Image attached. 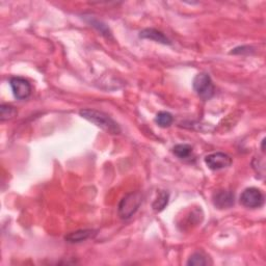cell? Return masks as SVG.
Wrapping results in <instances>:
<instances>
[{
    "label": "cell",
    "mask_w": 266,
    "mask_h": 266,
    "mask_svg": "<svg viewBox=\"0 0 266 266\" xmlns=\"http://www.w3.org/2000/svg\"><path fill=\"white\" fill-rule=\"evenodd\" d=\"M79 114L85 119L88 122L93 123L97 127L101 128L102 130L110 133V134H119L121 133V128L115 123L114 121L106 113L96 110V109H81Z\"/></svg>",
    "instance_id": "obj_1"
},
{
    "label": "cell",
    "mask_w": 266,
    "mask_h": 266,
    "mask_svg": "<svg viewBox=\"0 0 266 266\" xmlns=\"http://www.w3.org/2000/svg\"><path fill=\"white\" fill-rule=\"evenodd\" d=\"M142 202V196L139 191H134L128 193L122 200H121L117 212L122 220H128L132 217L138 210Z\"/></svg>",
    "instance_id": "obj_2"
},
{
    "label": "cell",
    "mask_w": 266,
    "mask_h": 266,
    "mask_svg": "<svg viewBox=\"0 0 266 266\" xmlns=\"http://www.w3.org/2000/svg\"><path fill=\"white\" fill-rule=\"evenodd\" d=\"M192 86L197 95L203 100L211 99L215 92L211 77L207 73L198 74L192 81Z\"/></svg>",
    "instance_id": "obj_3"
},
{
    "label": "cell",
    "mask_w": 266,
    "mask_h": 266,
    "mask_svg": "<svg viewBox=\"0 0 266 266\" xmlns=\"http://www.w3.org/2000/svg\"><path fill=\"white\" fill-rule=\"evenodd\" d=\"M240 203L247 208H260L264 204V196L260 189L256 187H250L245 189L244 192L241 193Z\"/></svg>",
    "instance_id": "obj_4"
},
{
    "label": "cell",
    "mask_w": 266,
    "mask_h": 266,
    "mask_svg": "<svg viewBox=\"0 0 266 266\" xmlns=\"http://www.w3.org/2000/svg\"><path fill=\"white\" fill-rule=\"evenodd\" d=\"M15 98L18 100H25L32 94V85L28 80L23 77H13L10 80Z\"/></svg>",
    "instance_id": "obj_5"
},
{
    "label": "cell",
    "mask_w": 266,
    "mask_h": 266,
    "mask_svg": "<svg viewBox=\"0 0 266 266\" xmlns=\"http://www.w3.org/2000/svg\"><path fill=\"white\" fill-rule=\"evenodd\" d=\"M206 165L212 171H220L227 168L232 164V158L223 152H216L209 154L205 157Z\"/></svg>",
    "instance_id": "obj_6"
},
{
    "label": "cell",
    "mask_w": 266,
    "mask_h": 266,
    "mask_svg": "<svg viewBox=\"0 0 266 266\" xmlns=\"http://www.w3.org/2000/svg\"><path fill=\"white\" fill-rule=\"evenodd\" d=\"M234 195L228 190H220L214 193L213 204L219 209H229L234 206Z\"/></svg>",
    "instance_id": "obj_7"
},
{
    "label": "cell",
    "mask_w": 266,
    "mask_h": 266,
    "mask_svg": "<svg viewBox=\"0 0 266 266\" xmlns=\"http://www.w3.org/2000/svg\"><path fill=\"white\" fill-rule=\"evenodd\" d=\"M96 234H97V231H95V230H90V229L78 230L75 232L69 233L68 235H66L65 239L70 244H78V243H82V241H85L90 238H93Z\"/></svg>",
    "instance_id": "obj_8"
},
{
    "label": "cell",
    "mask_w": 266,
    "mask_h": 266,
    "mask_svg": "<svg viewBox=\"0 0 266 266\" xmlns=\"http://www.w3.org/2000/svg\"><path fill=\"white\" fill-rule=\"evenodd\" d=\"M139 38L141 39H147L154 41L156 43H160L163 45H171V41L168 40L161 32L154 29V28H146L139 34Z\"/></svg>",
    "instance_id": "obj_9"
},
{
    "label": "cell",
    "mask_w": 266,
    "mask_h": 266,
    "mask_svg": "<svg viewBox=\"0 0 266 266\" xmlns=\"http://www.w3.org/2000/svg\"><path fill=\"white\" fill-rule=\"evenodd\" d=\"M168 200H170V195H168V192L164 191V190H161L159 192L158 197L156 198V200L152 204L153 210L156 211V212L162 211L167 206Z\"/></svg>",
    "instance_id": "obj_10"
},
{
    "label": "cell",
    "mask_w": 266,
    "mask_h": 266,
    "mask_svg": "<svg viewBox=\"0 0 266 266\" xmlns=\"http://www.w3.org/2000/svg\"><path fill=\"white\" fill-rule=\"evenodd\" d=\"M155 121H156V123L158 124V126H160L162 128H166V127H170L173 124L174 117L170 112L160 111V112L157 113Z\"/></svg>",
    "instance_id": "obj_11"
},
{
    "label": "cell",
    "mask_w": 266,
    "mask_h": 266,
    "mask_svg": "<svg viewBox=\"0 0 266 266\" xmlns=\"http://www.w3.org/2000/svg\"><path fill=\"white\" fill-rule=\"evenodd\" d=\"M173 152L177 157H179L181 159H185V158H188L190 156V154L192 153V147L189 146V144H187V143L176 144V146L173 148Z\"/></svg>",
    "instance_id": "obj_12"
},
{
    "label": "cell",
    "mask_w": 266,
    "mask_h": 266,
    "mask_svg": "<svg viewBox=\"0 0 266 266\" xmlns=\"http://www.w3.org/2000/svg\"><path fill=\"white\" fill-rule=\"evenodd\" d=\"M17 109L10 104H3L0 106V120H2L3 122L4 121L12 120L17 115Z\"/></svg>",
    "instance_id": "obj_13"
},
{
    "label": "cell",
    "mask_w": 266,
    "mask_h": 266,
    "mask_svg": "<svg viewBox=\"0 0 266 266\" xmlns=\"http://www.w3.org/2000/svg\"><path fill=\"white\" fill-rule=\"evenodd\" d=\"M206 264H207V261L205 259V257L200 253H196V254L191 255L187 261V265H191V266H204Z\"/></svg>",
    "instance_id": "obj_14"
}]
</instances>
